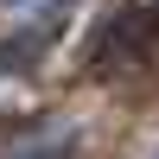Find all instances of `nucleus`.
Returning <instances> with one entry per match:
<instances>
[{"mask_svg": "<svg viewBox=\"0 0 159 159\" xmlns=\"http://www.w3.org/2000/svg\"><path fill=\"white\" fill-rule=\"evenodd\" d=\"M153 159H159V153H153Z\"/></svg>", "mask_w": 159, "mask_h": 159, "instance_id": "3", "label": "nucleus"}, {"mask_svg": "<svg viewBox=\"0 0 159 159\" xmlns=\"http://www.w3.org/2000/svg\"><path fill=\"white\" fill-rule=\"evenodd\" d=\"M70 140H76L70 127H51V134H32V140H19V147H7L0 159H64Z\"/></svg>", "mask_w": 159, "mask_h": 159, "instance_id": "1", "label": "nucleus"}, {"mask_svg": "<svg viewBox=\"0 0 159 159\" xmlns=\"http://www.w3.org/2000/svg\"><path fill=\"white\" fill-rule=\"evenodd\" d=\"M0 7H32V13H70V0H0Z\"/></svg>", "mask_w": 159, "mask_h": 159, "instance_id": "2", "label": "nucleus"}]
</instances>
